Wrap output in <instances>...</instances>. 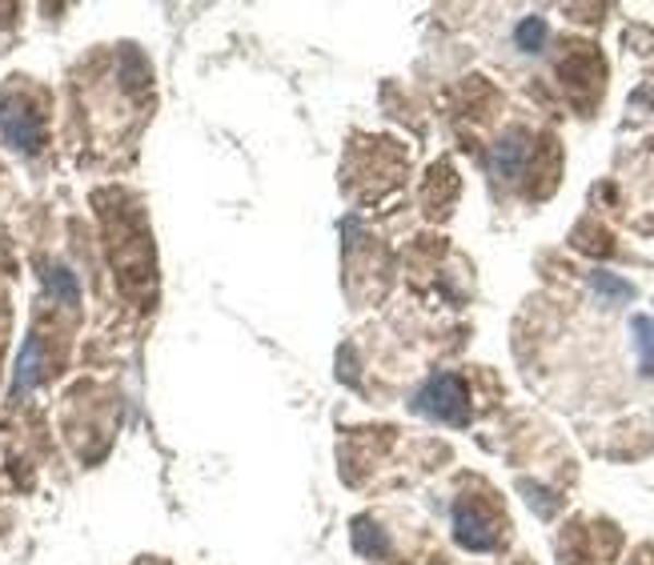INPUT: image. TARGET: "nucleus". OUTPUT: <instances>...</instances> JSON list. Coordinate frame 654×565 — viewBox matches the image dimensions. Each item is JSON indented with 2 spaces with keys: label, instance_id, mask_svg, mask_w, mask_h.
<instances>
[{
  "label": "nucleus",
  "instance_id": "7ed1b4c3",
  "mask_svg": "<svg viewBox=\"0 0 654 565\" xmlns=\"http://www.w3.org/2000/svg\"><path fill=\"white\" fill-rule=\"evenodd\" d=\"M454 538L457 545L481 553V550H495L498 545V529L490 517H481L474 505H457L454 509Z\"/></svg>",
  "mask_w": 654,
  "mask_h": 565
},
{
  "label": "nucleus",
  "instance_id": "6e6552de",
  "mask_svg": "<svg viewBox=\"0 0 654 565\" xmlns=\"http://www.w3.org/2000/svg\"><path fill=\"white\" fill-rule=\"evenodd\" d=\"M591 285H594V293L606 297V301H630L634 297V285L622 281V277H615V273H591Z\"/></svg>",
  "mask_w": 654,
  "mask_h": 565
},
{
  "label": "nucleus",
  "instance_id": "423d86ee",
  "mask_svg": "<svg viewBox=\"0 0 654 565\" xmlns=\"http://www.w3.org/2000/svg\"><path fill=\"white\" fill-rule=\"evenodd\" d=\"M630 329H634V349H639V373L654 377V317H634Z\"/></svg>",
  "mask_w": 654,
  "mask_h": 565
},
{
  "label": "nucleus",
  "instance_id": "9d476101",
  "mask_svg": "<svg viewBox=\"0 0 654 565\" xmlns=\"http://www.w3.org/2000/svg\"><path fill=\"white\" fill-rule=\"evenodd\" d=\"M354 545H358V553H366V557L385 553V538L370 526V521H358V526H354Z\"/></svg>",
  "mask_w": 654,
  "mask_h": 565
},
{
  "label": "nucleus",
  "instance_id": "20e7f679",
  "mask_svg": "<svg viewBox=\"0 0 654 565\" xmlns=\"http://www.w3.org/2000/svg\"><path fill=\"white\" fill-rule=\"evenodd\" d=\"M526 153H531V145H526V133H510L502 136L495 145V153H490V165H495L498 177H507V181H514L522 172V165H526Z\"/></svg>",
  "mask_w": 654,
  "mask_h": 565
},
{
  "label": "nucleus",
  "instance_id": "39448f33",
  "mask_svg": "<svg viewBox=\"0 0 654 565\" xmlns=\"http://www.w3.org/2000/svg\"><path fill=\"white\" fill-rule=\"evenodd\" d=\"M40 365H45V357H40V337H28L25 349H21V361H16V377H13V394H28L33 385L40 382Z\"/></svg>",
  "mask_w": 654,
  "mask_h": 565
},
{
  "label": "nucleus",
  "instance_id": "f257e3e1",
  "mask_svg": "<svg viewBox=\"0 0 654 565\" xmlns=\"http://www.w3.org/2000/svg\"><path fill=\"white\" fill-rule=\"evenodd\" d=\"M414 409L442 425H466L469 421V389L457 373H438L421 385L414 397Z\"/></svg>",
  "mask_w": 654,
  "mask_h": 565
},
{
  "label": "nucleus",
  "instance_id": "1a4fd4ad",
  "mask_svg": "<svg viewBox=\"0 0 654 565\" xmlns=\"http://www.w3.org/2000/svg\"><path fill=\"white\" fill-rule=\"evenodd\" d=\"M514 40H519L522 52H538L546 45V21L543 16H526V21L514 28Z\"/></svg>",
  "mask_w": 654,
  "mask_h": 565
},
{
  "label": "nucleus",
  "instance_id": "f03ea898",
  "mask_svg": "<svg viewBox=\"0 0 654 565\" xmlns=\"http://www.w3.org/2000/svg\"><path fill=\"white\" fill-rule=\"evenodd\" d=\"M0 133L16 153H40L45 148V117L25 97H0Z\"/></svg>",
  "mask_w": 654,
  "mask_h": 565
},
{
  "label": "nucleus",
  "instance_id": "0eeeda50",
  "mask_svg": "<svg viewBox=\"0 0 654 565\" xmlns=\"http://www.w3.org/2000/svg\"><path fill=\"white\" fill-rule=\"evenodd\" d=\"M45 285H49V293L64 305H76L81 301V285H76V273L69 265H49L45 273Z\"/></svg>",
  "mask_w": 654,
  "mask_h": 565
}]
</instances>
